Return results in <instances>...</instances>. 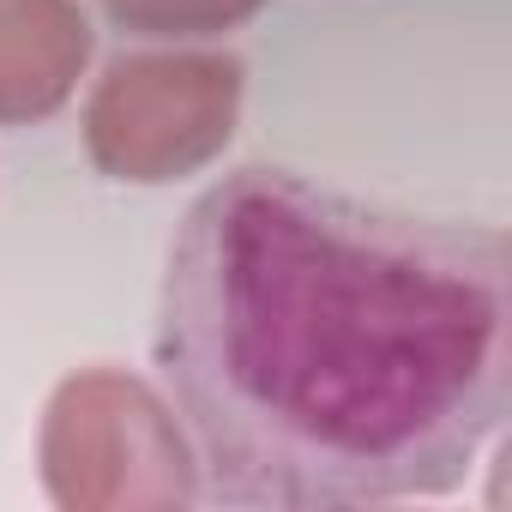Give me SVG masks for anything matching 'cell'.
<instances>
[{"instance_id": "cell-1", "label": "cell", "mask_w": 512, "mask_h": 512, "mask_svg": "<svg viewBox=\"0 0 512 512\" xmlns=\"http://www.w3.org/2000/svg\"><path fill=\"white\" fill-rule=\"evenodd\" d=\"M205 500L398 506L464 488L512 404V247L296 169L211 181L151 338Z\"/></svg>"}, {"instance_id": "cell-2", "label": "cell", "mask_w": 512, "mask_h": 512, "mask_svg": "<svg viewBox=\"0 0 512 512\" xmlns=\"http://www.w3.org/2000/svg\"><path fill=\"white\" fill-rule=\"evenodd\" d=\"M37 464L61 512H187L205 500L175 404L127 368H79L49 392Z\"/></svg>"}, {"instance_id": "cell-3", "label": "cell", "mask_w": 512, "mask_h": 512, "mask_svg": "<svg viewBox=\"0 0 512 512\" xmlns=\"http://www.w3.org/2000/svg\"><path fill=\"white\" fill-rule=\"evenodd\" d=\"M247 67L235 49L163 43L115 55L85 97V151L109 181L163 187L199 175L235 139Z\"/></svg>"}, {"instance_id": "cell-4", "label": "cell", "mask_w": 512, "mask_h": 512, "mask_svg": "<svg viewBox=\"0 0 512 512\" xmlns=\"http://www.w3.org/2000/svg\"><path fill=\"white\" fill-rule=\"evenodd\" d=\"M91 49L97 37L79 0H0V127L61 115Z\"/></svg>"}, {"instance_id": "cell-5", "label": "cell", "mask_w": 512, "mask_h": 512, "mask_svg": "<svg viewBox=\"0 0 512 512\" xmlns=\"http://www.w3.org/2000/svg\"><path fill=\"white\" fill-rule=\"evenodd\" d=\"M109 19L163 43H211L235 25H247L266 0H103Z\"/></svg>"}]
</instances>
